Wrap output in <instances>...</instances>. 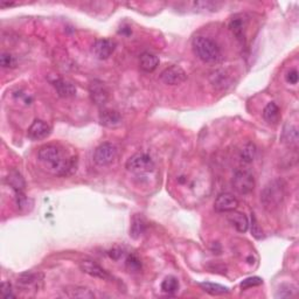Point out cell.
Wrapping results in <instances>:
<instances>
[{
	"label": "cell",
	"mask_w": 299,
	"mask_h": 299,
	"mask_svg": "<svg viewBox=\"0 0 299 299\" xmlns=\"http://www.w3.org/2000/svg\"><path fill=\"white\" fill-rule=\"evenodd\" d=\"M285 186L282 180H272L265 186L261 194V201L269 211L277 208L285 196Z\"/></svg>",
	"instance_id": "3957f363"
},
{
	"label": "cell",
	"mask_w": 299,
	"mask_h": 299,
	"mask_svg": "<svg viewBox=\"0 0 299 299\" xmlns=\"http://www.w3.org/2000/svg\"><path fill=\"white\" fill-rule=\"evenodd\" d=\"M263 118L269 124H277L281 119V109L276 103L270 102L263 110Z\"/></svg>",
	"instance_id": "ffe728a7"
},
{
	"label": "cell",
	"mask_w": 299,
	"mask_h": 299,
	"mask_svg": "<svg viewBox=\"0 0 299 299\" xmlns=\"http://www.w3.org/2000/svg\"><path fill=\"white\" fill-rule=\"evenodd\" d=\"M262 283H263V281H262V278L260 277H249L241 283V288L243 290L252 289L254 286L261 285Z\"/></svg>",
	"instance_id": "f1b7e54d"
},
{
	"label": "cell",
	"mask_w": 299,
	"mask_h": 299,
	"mask_svg": "<svg viewBox=\"0 0 299 299\" xmlns=\"http://www.w3.org/2000/svg\"><path fill=\"white\" fill-rule=\"evenodd\" d=\"M2 296L5 298H14L15 294L12 290V285L10 282H3L2 283Z\"/></svg>",
	"instance_id": "1f68e13d"
},
{
	"label": "cell",
	"mask_w": 299,
	"mask_h": 299,
	"mask_svg": "<svg viewBox=\"0 0 299 299\" xmlns=\"http://www.w3.org/2000/svg\"><path fill=\"white\" fill-rule=\"evenodd\" d=\"M146 230V221L143 216L135 215L131 222V228H130V235L133 238H139Z\"/></svg>",
	"instance_id": "7402d4cb"
},
{
	"label": "cell",
	"mask_w": 299,
	"mask_h": 299,
	"mask_svg": "<svg viewBox=\"0 0 299 299\" xmlns=\"http://www.w3.org/2000/svg\"><path fill=\"white\" fill-rule=\"evenodd\" d=\"M39 161L42 166L56 176H68L76 169V159L70 158L56 145H44L39 150Z\"/></svg>",
	"instance_id": "6da1fadb"
},
{
	"label": "cell",
	"mask_w": 299,
	"mask_h": 299,
	"mask_svg": "<svg viewBox=\"0 0 299 299\" xmlns=\"http://www.w3.org/2000/svg\"><path fill=\"white\" fill-rule=\"evenodd\" d=\"M42 281L41 273H34V272H25L20 275L17 284L22 289H39V283Z\"/></svg>",
	"instance_id": "5bb4252c"
},
{
	"label": "cell",
	"mask_w": 299,
	"mask_h": 299,
	"mask_svg": "<svg viewBox=\"0 0 299 299\" xmlns=\"http://www.w3.org/2000/svg\"><path fill=\"white\" fill-rule=\"evenodd\" d=\"M127 169L136 175H144L155 169V161L146 153H136L127 161Z\"/></svg>",
	"instance_id": "277c9868"
},
{
	"label": "cell",
	"mask_w": 299,
	"mask_h": 299,
	"mask_svg": "<svg viewBox=\"0 0 299 299\" xmlns=\"http://www.w3.org/2000/svg\"><path fill=\"white\" fill-rule=\"evenodd\" d=\"M120 255H122V252H120V250L114 249V250H111V252H110V257L114 258V260H118Z\"/></svg>",
	"instance_id": "e575fe53"
},
{
	"label": "cell",
	"mask_w": 299,
	"mask_h": 299,
	"mask_svg": "<svg viewBox=\"0 0 299 299\" xmlns=\"http://www.w3.org/2000/svg\"><path fill=\"white\" fill-rule=\"evenodd\" d=\"M283 143L290 145V146H296L298 143V129L294 125H285L282 133Z\"/></svg>",
	"instance_id": "44dd1931"
},
{
	"label": "cell",
	"mask_w": 299,
	"mask_h": 299,
	"mask_svg": "<svg viewBox=\"0 0 299 299\" xmlns=\"http://www.w3.org/2000/svg\"><path fill=\"white\" fill-rule=\"evenodd\" d=\"M297 294V288L292 284L282 285L276 293L277 298H292Z\"/></svg>",
	"instance_id": "4316f807"
},
{
	"label": "cell",
	"mask_w": 299,
	"mask_h": 299,
	"mask_svg": "<svg viewBox=\"0 0 299 299\" xmlns=\"http://www.w3.org/2000/svg\"><path fill=\"white\" fill-rule=\"evenodd\" d=\"M194 6L199 10L216 11L221 6V4L214 3V2H197V3H194Z\"/></svg>",
	"instance_id": "f546056e"
},
{
	"label": "cell",
	"mask_w": 299,
	"mask_h": 299,
	"mask_svg": "<svg viewBox=\"0 0 299 299\" xmlns=\"http://www.w3.org/2000/svg\"><path fill=\"white\" fill-rule=\"evenodd\" d=\"M7 181H9V185L14 189L15 193H22L26 187L25 180H23L22 176L17 171H12L10 173Z\"/></svg>",
	"instance_id": "603a6c76"
},
{
	"label": "cell",
	"mask_w": 299,
	"mask_h": 299,
	"mask_svg": "<svg viewBox=\"0 0 299 299\" xmlns=\"http://www.w3.org/2000/svg\"><path fill=\"white\" fill-rule=\"evenodd\" d=\"M64 294L69 298H76V299H92L95 298V294L91 292L88 288H84V286H79V285H71V286H66L63 290Z\"/></svg>",
	"instance_id": "2e32d148"
},
{
	"label": "cell",
	"mask_w": 299,
	"mask_h": 299,
	"mask_svg": "<svg viewBox=\"0 0 299 299\" xmlns=\"http://www.w3.org/2000/svg\"><path fill=\"white\" fill-rule=\"evenodd\" d=\"M159 66V59L158 56L150 53V52H145L140 55L139 58V67L141 70L146 72H152L157 69Z\"/></svg>",
	"instance_id": "e0dca14e"
},
{
	"label": "cell",
	"mask_w": 299,
	"mask_h": 299,
	"mask_svg": "<svg viewBox=\"0 0 299 299\" xmlns=\"http://www.w3.org/2000/svg\"><path fill=\"white\" fill-rule=\"evenodd\" d=\"M192 47L195 55L205 63H217L221 61L222 53L219 44L211 38L197 35L193 39Z\"/></svg>",
	"instance_id": "7a4b0ae2"
},
{
	"label": "cell",
	"mask_w": 299,
	"mask_h": 299,
	"mask_svg": "<svg viewBox=\"0 0 299 299\" xmlns=\"http://www.w3.org/2000/svg\"><path fill=\"white\" fill-rule=\"evenodd\" d=\"M0 64H2L3 68H14L17 62L10 53H3L0 56Z\"/></svg>",
	"instance_id": "83f0119b"
},
{
	"label": "cell",
	"mask_w": 299,
	"mask_h": 299,
	"mask_svg": "<svg viewBox=\"0 0 299 299\" xmlns=\"http://www.w3.org/2000/svg\"><path fill=\"white\" fill-rule=\"evenodd\" d=\"M161 290H163L165 293H168V294L176 293L177 291L179 290V281L173 276L166 277L163 281V283H161Z\"/></svg>",
	"instance_id": "d4e9b609"
},
{
	"label": "cell",
	"mask_w": 299,
	"mask_h": 299,
	"mask_svg": "<svg viewBox=\"0 0 299 299\" xmlns=\"http://www.w3.org/2000/svg\"><path fill=\"white\" fill-rule=\"evenodd\" d=\"M238 200L233 194L230 193H222L216 197L214 203V209L219 213H229L236 211L238 207Z\"/></svg>",
	"instance_id": "8fae6325"
},
{
	"label": "cell",
	"mask_w": 299,
	"mask_h": 299,
	"mask_svg": "<svg viewBox=\"0 0 299 299\" xmlns=\"http://www.w3.org/2000/svg\"><path fill=\"white\" fill-rule=\"evenodd\" d=\"M160 80L167 86H178L187 80V74L179 66H171L160 74Z\"/></svg>",
	"instance_id": "ba28073f"
},
{
	"label": "cell",
	"mask_w": 299,
	"mask_h": 299,
	"mask_svg": "<svg viewBox=\"0 0 299 299\" xmlns=\"http://www.w3.org/2000/svg\"><path fill=\"white\" fill-rule=\"evenodd\" d=\"M252 234L255 238L263 237V230L261 229L260 225H258V222L254 214H252Z\"/></svg>",
	"instance_id": "4dcf8cb0"
},
{
	"label": "cell",
	"mask_w": 299,
	"mask_h": 299,
	"mask_svg": "<svg viewBox=\"0 0 299 299\" xmlns=\"http://www.w3.org/2000/svg\"><path fill=\"white\" fill-rule=\"evenodd\" d=\"M116 42L111 39H98L92 44V53L99 60H107L114 54Z\"/></svg>",
	"instance_id": "9c48e42d"
},
{
	"label": "cell",
	"mask_w": 299,
	"mask_h": 299,
	"mask_svg": "<svg viewBox=\"0 0 299 299\" xmlns=\"http://www.w3.org/2000/svg\"><path fill=\"white\" fill-rule=\"evenodd\" d=\"M255 178L248 171H237L233 178V187L240 194H250L255 189Z\"/></svg>",
	"instance_id": "5b68a950"
},
{
	"label": "cell",
	"mask_w": 299,
	"mask_h": 299,
	"mask_svg": "<svg viewBox=\"0 0 299 299\" xmlns=\"http://www.w3.org/2000/svg\"><path fill=\"white\" fill-rule=\"evenodd\" d=\"M127 265H128L129 269L133 270V271H137V270H139L140 266H141L140 261L136 256H133V255L129 256V258L127 260Z\"/></svg>",
	"instance_id": "d6a6232c"
},
{
	"label": "cell",
	"mask_w": 299,
	"mask_h": 299,
	"mask_svg": "<svg viewBox=\"0 0 299 299\" xmlns=\"http://www.w3.org/2000/svg\"><path fill=\"white\" fill-rule=\"evenodd\" d=\"M52 128L41 119H35L28 129V137L33 140H42L49 137Z\"/></svg>",
	"instance_id": "7c38bea8"
},
{
	"label": "cell",
	"mask_w": 299,
	"mask_h": 299,
	"mask_svg": "<svg viewBox=\"0 0 299 299\" xmlns=\"http://www.w3.org/2000/svg\"><path fill=\"white\" fill-rule=\"evenodd\" d=\"M256 157V146L253 143H248L241 151V160L243 163H253Z\"/></svg>",
	"instance_id": "484cf974"
},
{
	"label": "cell",
	"mask_w": 299,
	"mask_h": 299,
	"mask_svg": "<svg viewBox=\"0 0 299 299\" xmlns=\"http://www.w3.org/2000/svg\"><path fill=\"white\" fill-rule=\"evenodd\" d=\"M80 268L84 273L89 275V276L98 278V280L103 281H110L111 275L109 273L106 269H103L99 264H97L96 262L90 260H84L80 262Z\"/></svg>",
	"instance_id": "30bf717a"
},
{
	"label": "cell",
	"mask_w": 299,
	"mask_h": 299,
	"mask_svg": "<svg viewBox=\"0 0 299 299\" xmlns=\"http://www.w3.org/2000/svg\"><path fill=\"white\" fill-rule=\"evenodd\" d=\"M53 84L60 97L68 98V97H72L76 95V87L74 83L70 82V81L64 79H58Z\"/></svg>",
	"instance_id": "9a60e30c"
},
{
	"label": "cell",
	"mask_w": 299,
	"mask_h": 299,
	"mask_svg": "<svg viewBox=\"0 0 299 299\" xmlns=\"http://www.w3.org/2000/svg\"><path fill=\"white\" fill-rule=\"evenodd\" d=\"M99 122L103 127L107 128H116L122 124V116L116 110L111 109H103L99 112Z\"/></svg>",
	"instance_id": "4fadbf2b"
},
{
	"label": "cell",
	"mask_w": 299,
	"mask_h": 299,
	"mask_svg": "<svg viewBox=\"0 0 299 299\" xmlns=\"http://www.w3.org/2000/svg\"><path fill=\"white\" fill-rule=\"evenodd\" d=\"M228 220H229L230 223H232L234 227L236 228L237 232L245 233L246 230L249 229L248 217H246L245 214H243V213L236 212V211L229 212Z\"/></svg>",
	"instance_id": "ac0fdd59"
},
{
	"label": "cell",
	"mask_w": 299,
	"mask_h": 299,
	"mask_svg": "<svg viewBox=\"0 0 299 299\" xmlns=\"http://www.w3.org/2000/svg\"><path fill=\"white\" fill-rule=\"evenodd\" d=\"M245 27L246 22L243 17L236 15L229 21V28L233 32V34L236 36L238 40H243L245 36Z\"/></svg>",
	"instance_id": "d6986e66"
},
{
	"label": "cell",
	"mask_w": 299,
	"mask_h": 299,
	"mask_svg": "<svg viewBox=\"0 0 299 299\" xmlns=\"http://www.w3.org/2000/svg\"><path fill=\"white\" fill-rule=\"evenodd\" d=\"M89 94L92 103L98 107H104L109 101V90L102 81L94 80L89 86Z\"/></svg>",
	"instance_id": "52a82bcc"
},
{
	"label": "cell",
	"mask_w": 299,
	"mask_h": 299,
	"mask_svg": "<svg viewBox=\"0 0 299 299\" xmlns=\"http://www.w3.org/2000/svg\"><path fill=\"white\" fill-rule=\"evenodd\" d=\"M286 81L290 84H297L298 83V71L297 69H292L288 72V75H286Z\"/></svg>",
	"instance_id": "836d02e7"
},
{
	"label": "cell",
	"mask_w": 299,
	"mask_h": 299,
	"mask_svg": "<svg viewBox=\"0 0 299 299\" xmlns=\"http://www.w3.org/2000/svg\"><path fill=\"white\" fill-rule=\"evenodd\" d=\"M200 288L203 289L205 292H207L209 294H213V296H221V294H226L229 292V289L226 288L223 285L220 284H214V283H201Z\"/></svg>",
	"instance_id": "cb8c5ba5"
},
{
	"label": "cell",
	"mask_w": 299,
	"mask_h": 299,
	"mask_svg": "<svg viewBox=\"0 0 299 299\" xmlns=\"http://www.w3.org/2000/svg\"><path fill=\"white\" fill-rule=\"evenodd\" d=\"M117 153H118V150H117L116 145L103 143L96 147L94 152V161L98 166H107L116 159Z\"/></svg>",
	"instance_id": "8992f818"
}]
</instances>
